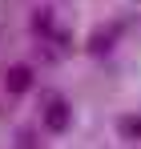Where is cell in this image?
<instances>
[{
	"instance_id": "cell-1",
	"label": "cell",
	"mask_w": 141,
	"mask_h": 149,
	"mask_svg": "<svg viewBox=\"0 0 141 149\" xmlns=\"http://www.w3.org/2000/svg\"><path fill=\"white\" fill-rule=\"evenodd\" d=\"M45 129L48 133H69V125H73V105L65 97H48L45 101Z\"/></svg>"
},
{
	"instance_id": "cell-2",
	"label": "cell",
	"mask_w": 141,
	"mask_h": 149,
	"mask_svg": "<svg viewBox=\"0 0 141 149\" xmlns=\"http://www.w3.org/2000/svg\"><path fill=\"white\" fill-rule=\"evenodd\" d=\"M32 81H36V73H32V65H24V61H16L8 73H4V89L12 93V97H20V93H28L32 89Z\"/></svg>"
},
{
	"instance_id": "cell-3",
	"label": "cell",
	"mask_w": 141,
	"mask_h": 149,
	"mask_svg": "<svg viewBox=\"0 0 141 149\" xmlns=\"http://www.w3.org/2000/svg\"><path fill=\"white\" fill-rule=\"evenodd\" d=\"M117 40H121V24H113V20H109V24H101V28L93 32V36L85 40V49L93 52V56H105V52L113 49Z\"/></svg>"
},
{
	"instance_id": "cell-4",
	"label": "cell",
	"mask_w": 141,
	"mask_h": 149,
	"mask_svg": "<svg viewBox=\"0 0 141 149\" xmlns=\"http://www.w3.org/2000/svg\"><path fill=\"white\" fill-rule=\"evenodd\" d=\"M32 32H36L40 40H48V36L65 40V28H61V20H57L52 8H36V12H32Z\"/></svg>"
},
{
	"instance_id": "cell-5",
	"label": "cell",
	"mask_w": 141,
	"mask_h": 149,
	"mask_svg": "<svg viewBox=\"0 0 141 149\" xmlns=\"http://www.w3.org/2000/svg\"><path fill=\"white\" fill-rule=\"evenodd\" d=\"M117 133L125 141H141V113H121L117 117Z\"/></svg>"
},
{
	"instance_id": "cell-6",
	"label": "cell",
	"mask_w": 141,
	"mask_h": 149,
	"mask_svg": "<svg viewBox=\"0 0 141 149\" xmlns=\"http://www.w3.org/2000/svg\"><path fill=\"white\" fill-rule=\"evenodd\" d=\"M16 149H36V137L32 133H16Z\"/></svg>"
}]
</instances>
